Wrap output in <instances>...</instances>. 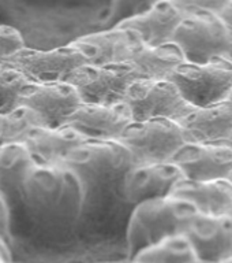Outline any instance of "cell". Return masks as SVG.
Here are the masks:
<instances>
[{
    "mask_svg": "<svg viewBox=\"0 0 232 263\" xmlns=\"http://www.w3.org/2000/svg\"><path fill=\"white\" fill-rule=\"evenodd\" d=\"M196 210L183 200L167 196L142 201L133 207L126 230L127 259H133L165 238L183 234Z\"/></svg>",
    "mask_w": 232,
    "mask_h": 263,
    "instance_id": "1",
    "label": "cell"
},
{
    "mask_svg": "<svg viewBox=\"0 0 232 263\" xmlns=\"http://www.w3.org/2000/svg\"><path fill=\"white\" fill-rule=\"evenodd\" d=\"M60 164L83 186L102 188L120 184L133 159L119 141L88 140L74 148Z\"/></svg>",
    "mask_w": 232,
    "mask_h": 263,
    "instance_id": "2",
    "label": "cell"
},
{
    "mask_svg": "<svg viewBox=\"0 0 232 263\" xmlns=\"http://www.w3.org/2000/svg\"><path fill=\"white\" fill-rule=\"evenodd\" d=\"M75 177L61 164L34 162L18 185L20 196L40 215H70L75 197L71 180Z\"/></svg>",
    "mask_w": 232,
    "mask_h": 263,
    "instance_id": "3",
    "label": "cell"
},
{
    "mask_svg": "<svg viewBox=\"0 0 232 263\" xmlns=\"http://www.w3.org/2000/svg\"><path fill=\"white\" fill-rule=\"evenodd\" d=\"M184 62L206 63L216 58H232V36L216 14H190L176 28L171 40Z\"/></svg>",
    "mask_w": 232,
    "mask_h": 263,
    "instance_id": "4",
    "label": "cell"
},
{
    "mask_svg": "<svg viewBox=\"0 0 232 263\" xmlns=\"http://www.w3.org/2000/svg\"><path fill=\"white\" fill-rule=\"evenodd\" d=\"M118 141L130 152L133 164H152L171 162L186 139L176 121L152 118L131 122Z\"/></svg>",
    "mask_w": 232,
    "mask_h": 263,
    "instance_id": "5",
    "label": "cell"
},
{
    "mask_svg": "<svg viewBox=\"0 0 232 263\" xmlns=\"http://www.w3.org/2000/svg\"><path fill=\"white\" fill-rule=\"evenodd\" d=\"M168 80L193 107L212 106L227 100L232 90V61L216 58L206 63L183 62Z\"/></svg>",
    "mask_w": 232,
    "mask_h": 263,
    "instance_id": "6",
    "label": "cell"
},
{
    "mask_svg": "<svg viewBox=\"0 0 232 263\" xmlns=\"http://www.w3.org/2000/svg\"><path fill=\"white\" fill-rule=\"evenodd\" d=\"M141 80L131 63L94 66L82 65L74 70L67 82L77 89L82 103L119 104L124 103L129 86Z\"/></svg>",
    "mask_w": 232,
    "mask_h": 263,
    "instance_id": "7",
    "label": "cell"
},
{
    "mask_svg": "<svg viewBox=\"0 0 232 263\" xmlns=\"http://www.w3.org/2000/svg\"><path fill=\"white\" fill-rule=\"evenodd\" d=\"M124 103L135 122L152 118L178 122L196 108L184 100L171 80H137L129 86Z\"/></svg>",
    "mask_w": 232,
    "mask_h": 263,
    "instance_id": "8",
    "label": "cell"
},
{
    "mask_svg": "<svg viewBox=\"0 0 232 263\" xmlns=\"http://www.w3.org/2000/svg\"><path fill=\"white\" fill-rule=\"evenodd\" d=\"M15 67L30 82H65L74 70L86 65V59L71 44L41 51L24 47L18 52L0 59Z\"/></svg>",
    "mask_w": 232,
    "mask_h": 263,
    "instance_id": "9",
    "label": "cell"
},
{
    "mask_svg": "<svg viewBox=\"0 0 232 263\" xmlns=\"http://www.w3.org/2000/svg\"><path fill=\"white\" fill-rule=\"evenodd\" d=\"M81 103L77 89L67 81L29 82L20 93V106L30 108L47 127L66 125Z\"/></svg>",
    "mask_w": 232,
    "mask_h": 263,
    "instance_id": "10",
    "label": "cell"
},
{
    "mask_svg": "<svg viewBox=\"0 0 232 263\" xmlns=\"http://www.w3.org/2000/svg\"><path fill=\"white\" fill-rule=\"evenodd\" d=\"M184 237L192 246L197 259L216 263L232 258V215L193 214L184 228Z\"/></svg>",
    "mask_w": 232,
    "mask_h": 263,
    "instance_id": "11",
    "label": "cell"
},
{
    "mask_svg": "<svg viewBox=\"0 0 232 263\" xmlns=\"http://www.w3.org/2000/svg\"><path fill=\"white\" fill-rule=\"evenodd\" d=\"M171 163L187 180L228 178L232 172V148L227 143H184L172 156Z\"/></svg>",
    "mask_w": 232,
    "mask_h": 263,
    "instance_id": "12",
    "label": "cell"
},
{
    "mask_svg": "<svg viewBox=\"0 0 232 263\" xmlns=\"http://www.w3.org/2000/svg\"><path fill=\"white\" fill-rule=\"evenodd\" d=\"M131 122H134V119L126 103H81L70 115L66 125L75 129L88 140L118 141Z\"/></svg>",
    "mask_w": 232,
    "mask_h": 263,
    "instance_id": "13",
    "label": "cell"
},
{
    "mask_svg": "<svg viewBox=\"0 0 232 263\" xmlns=\"http://www.w3.org/2000/svg\"><path fill=\"white\" fill-rule=\"evenodd\" d=\"M182 178L180 170L171 162L133 164L120 181L122 195L134 207L151 199L170 196L176 182Z\"/></svg>",
    "mask_w": 232,
    "mask_h": 263,
    "instance_id": "14",
    "label": "cell"
},
{
    "mask_svg": "<svg viewBox=\"0 0 232 263\" xmlns=\"http://www.w3.org/2000/svg\"><path fill=\"white\" fill-rule=\"evenodd\" d=\"M138 43L139 39L134 32L114 26L79 37L70 44L82 53L86 65L107 66L127 63Z\"/></svg>",
    "mask_w": 232,
    "mask_h": 263,
    "instance_id": "15",
    "label": "cell"
},
{
    "mask_svg": "<svg viewBox=\"0 0 232 263\" xmlns=\"http://www.w3.org/2000/svg\"><path fill=\"white\" fill-rule=\"evenodd\" d=\"M184 16L186 14L171 0H160L146 11L122 21L116 26L134 32L143 44L159 47L171 43L176 28Z\"/></svg>",
    "mask_w": 232,
    "mask_h": 263,
    "instance_id": "16",
    "label": "cell"
},
{
    "mask_svg": "<svg viewBox=\"0 0 232 263\" xmlns=\"http://www.w3.org/2000/svg\"><path fill=\"white\" fill-rule=\"evenodd\" d=\"M170 196L186 201L204 215H225L232 211V182L228 178L210 181L182 178Z\"/></svg>",
    "mask_w": 232,
    "mask_h": 263,
    "instance_id": "17",
    "label": "cell"
},
{
    "mask_svg": "<svg viewBox=\"0 0 232 263\" xmlns=\"http://www.w3.org/2000/svg\"><path fill=\"white\" fill-rule=\"evenodd\" d=\"M178 123L186 143H225L232 133V108L227 100L198 107Z\"/></svg>",
    "mask_w": 232,
    "mask_h": 263,
    "instance_id": "18",
    "label": "cell"
},
{
    "mask_svg": "<svg viewBox=\"0 0 232 263\" xmlns=\"http://www.w3.org/2000/svg\"><path fill=\"white\" fill-rule=\"evenodd\" d=\"M85 141L88 139L81 133L69 125H63L59 127H33L22 144H25L36 162L60 164L74 148Z\"/></svg>",
    "mask_w": 232,
    "mask_h": 263,
    "instance_id": "19",
    "label": "cell"
},
{
    "mask_svg": "<svg viewBox=\"0 0 232 263\" xmlns=\"http://www.w3.org/2000/svg\"><path fill=\"white\" fill-rule=\"evenodd\" d=\"M183 62V55L172 43L151 47L139 40L131 53L129 63L134 66L141 78L168 80L176 67Z\"/></svg>",
    "mask_w": 232,
    "mask_h": 263,
    "instance_id": "20",
    "label": "cell"
},
{
    "mask_svg": "<svg viewBox=\"0 0 232 263\" xmlns=\"http://www.w3.org/2000/svg\"><path fill=\"white\" fill-rule=\"evenodd\" d=\"M34 162L25 144H0V191L18 188Z\"/></svg>",
    "mask_w": 232,
    "mask_h": 263,
    "instance_id": "21",
    "label": "cell"
},
{
    "mask_svg": "<svg viewBox=\"0 0 232 263\" xmlns=\"http://www.w3.org/2000/svg\"><path fill=\"white\" fill-rule=\"evenodd\" d=\"M133 260L137 263H196L198 259L184 234H176L139 252Z\"/></svg>",
    "mask_w": 232,
    "mask_h": 263,
    "instance_id": "22",
    "label": "cell"
},
{
    "mask_svg": "<svg viewBox=\"0 0 232 263\" xmlns=\"http://www.w3.org/2000/svg\"><path fill=\"white\" fill-rule=\"evenodd\" d=\"M36 126H43V123L28 107L19 106L0 114V144L24 143L29 132Z\"/></svg>",
    "mask_w": 232,
    "mask_h": 263,
    "instance_id": "23",
    "label": "cell"
},
{
    "mask_svg": "<svg viewBox=\"0 0 232 263\" xmlns=\"http://www.w3.org/2000/svg\"><path fill=\"white\" fill-rule=\"evenodd\" d=\"M29 82L19 70L0 62V114L20 106V93Z\"/></svg>",
    "mask_w": 232,
    "mask_h": 263,
    "instance_id": "24",
    "label": "cell"
},
{
    "mask_svg": "<svg viewBox=\"0 0 232 263\" xmlns=\"http://www.w3.org/2000/svg\"><path fill=\"white\" fill-rule=\"evenodd\" d=\"M159 2L160 0H112L110 15L107 20L108 25H110V28H114L122 21L129 20L131 16L146 11Z\"/></svg>",
    "mask_w": 232,
    "mask_h": 263,
    "instance_id": "25",
    "label": "cell"
},
{
    "mask_svg": "<svg viewBox=\"0 0 232 263\" xmlns=\"http://www.w3.org/2000/svg\"><path fill=\"white\" fill-rule=\"evenodd\" d=\"M176 7H179L186 15L212 12L217 14L229 0H171Z\"/></svg>",
    "mask_w": 232,
    "mask_h": 263,
    "instance_id": "26",
    "label": "cell"
},
{
    "mask_svg": "<svg viewBox=\"0 0 232 263\" xmlns=\"http://www.w3.org/2000/svg\"><path fill=\"white\" fill-rule=\"evenodd\" d=\"M24 47V39L16 29L7 25H0V59L18 52Z\"/></svg>",
    "mask_w": 232,
    "mask_h": 263,
    "instance_id": "27",
    "label": "cell"
},
{
    "mask_svg": "<svg viewBox=\"0 0 232 263\" xmlns=\"http://www.w3.org/2000/svg\"><path fill=\"white\" fill-rule=\"evenodd\" d=\"M216 15L220 18L221 22L225 25V28L228 29L229 34L232 36V0L227 2L224 4V7L221 8Z\"/></svg>",
    "mask_w": 232,
    "mask_h": 263,
    "instance_id": "28",
    "label": "cell"
},
{
    "mask_svg": "<svg viewBox=\"0 0 232 263\" xmlns=\"http://www.w3.org/2000/svg\"><path fill=\"white\" fill-rule=\"evenodd\" d=\"M227 102H228V104H229V106H231V108H232V90H231V92H229L228 98H227Z\"/></svg>",
    "mask_w": 232,
    "mask_h": 263,
    "instance_id": "29",
    "label": "cell"
},
{
    "mask_svg": "<svg viewBox=\"0 0 232 263\" xmlns=\"http://www.w3.org/2000/svg\"><path fill=\"white\" fill-rule=\"evenodd\" d=\"M196 263H204V262H200V260H197ZM216 263H232V258L227 259V260H221V262H216Z\"/></svg>",
    "mask_w": 232,
    "mask_h": 263,
    "instance_id": "30",
    "label": "cell"
},
{
    "mask_svg": "<svg viewBox=\"0 0 232 263\" xmlns=\"http://www.w3.org/2000/svg\"><path fill=\"white\" fill-rule=\"evenodd\" d=\"M225 143L228 144L229 147L232 148V133H231V136H229V137H228V140H227V141H225Z\"/></svg>",
    "mask_w": 232,
    "mask_h": 263,
    "instance_id": "31",
    "label": "cell"
},
{
    "mask_svg": "<svg viewBox=\"0 0 232 263\" xmlns=\"http://www.w3.org/2000/svg\"><path fill=\"white\" fill-rule=\"evenodd\" d=\"M3 242H2V237H0V251H3Z\"/></svg>",
    "mask_w": 232,
    "mask_h": 263,
    "instance_id": "32",
    "label": "cell"
},
{
    "mask_svg": "<svg viewBox=\"0 0 232 263\" xmlns=\"http://www.w3.org/2000/svg\"><path fill=\"white\" fill-rule=\"evenodd\" d=\"M124 263H137V262H135V260H129V259H127V262Z\"/></svg>",
    "mask_w": 232,
    "mask_h": 263,
    "instance_id": "33",
    "label": "cell"
},
{
    "mask_svg": "<svg viewBox=\"0 0 232 263\" xmlns=\"http://www.w3.org/2000/svg\"><path fill=\"white\" fill-rule=\"evenodd\" d=\"M228 180L232 182V172H231V174H229V176H228Z\"/></svg>",
    "mask_w": 232,
    "mask_h": 263,
    "instance_id": "34",
    "label": "cell"
},
{
    "mask_svg": "<svg viewBox=\"0 0 232 263\" xmlns=\"http://www.w3.org/2000/svg\"><path fill=\"white\" fill-rule=\"evenodd\" d=\"M231 215H232V211H231Z\"/></svg>",
    "mask_w": 232,
    "mask_h": 263,
    "instance_id": "35",
    "label": "cell"
},
{
    "mask_svg": "<svg viewBox=\"0 0 232 263\" xmlns=\"http://www.w3.org/2000/svg\"><path fill=\"white\" fill-rule=\"evenodd\" d=\"M231 61H232V58H231Z\"/></svg>",
    "mask_w": 232,
    "mask_h": 263,
    "instance_id": "36",
    "label": "cell"
}]
</instances>
